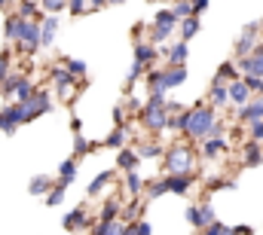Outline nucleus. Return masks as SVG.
Returning a JSON list of instances; mask_svg holds the SVG:
<instances>
[{
    "label": "nucleus",
    "instance_id": "4be33fe9",
    "mask_svg": "<svg viewBox=\"0 0 263 235\" xmlns=\"http://www.w3.org/2000/svg\"><path fill=\"white\" fill-rule=\"evenodd\" d=\"M18 15H22V18H28V22H31V18H34V22H40V18H43V15H40V6H37V3H31V0H22Z\"/></svg>",
    "mask_w": 263,
    "mask_h": 235
},
{
    "label": "nucleus",
    "instance_id": "f3484780",
    "mask_svg": "<svg viewBox=\"0 0 263 235\" xmlns=\"http://www.w3.org/2000/svg\"><path fill=\"white\" fill-rule=\"evenodd\" d=\"M184 80H187V67H168L165 70V86L168 89H178Z\"/></svg>",
    "mask_w": 263,
    "mask_h": 235
},
{
    "label": "nucleus",
    "instance_id": "7ed1b4c3",
    "mask_svg": "<svg viewBox=\"0 0 263 235\" xmlns=\"http://www.w3.org/2000/svg\"><path fill=\"white\" fill-rule=\"evenodd\" d=\"M18 43H22V49H25L28 55H31V52H37V49L43 46V28H40L37 22H25Z\"/></svg>",
    "mask_w": 263,
    "mask_h": 235
},
{
    "label": "nucleus",
    "instance_id": "a211bd4d",
    "mask_svg": "<svg viewBox=\"0 0 263 235\" xmlns=\"http://www.w3.org/2000/svg\"><path fill=\"white\" fill-rule=\"evenodd\" d=\"M168 61H172V67H184V61H187V43L184 40L168 49Z\"/></svg>",
    "mask_w": 263,
    "mask_h": 235
},
{
    "label": "nucleus",
    "instance_id": "864d4df0",
    "mask_svg": "<svg viewBox=\"0 0 263 235\" xmlns=\"http://www.w3.org/2000/svg\"><path fill=\"white\" fill-rule=\"evenodd\" d=\"M6 3H9V0H0V6H6Z\"/></svg>",
    "mask_w": 263,
    "mask_h": 235
},
{
    "label": "nucleus",
    "instance_id": "2eb2a0df",
    "mask_svg": "<svg viewBox=\"0 0 263 235\" xmlns=\"http://www.w3.org/2000/svg\"><path fill=\"white\" fill-rule=\"evenodd\" d=\"M25 22H28V18H22V15H12V18H6V28H3V31H6V37H9V40H18V37H22V28H25Z\"/></svg>",
    "mask_w": 263,
    "mask_h": 235
},
{
    "label": "nucleus",
    "instance_id": "6e6d98bb",
    "mask_svg": "<svg viewBox=\"0 0 263 235\" xmlns=\"http://www.w3.org/2000/svg\"><path fill=\"white\" fill-rule=\"evenodd\" d=\"M0 128H3V113H0Z\"/></svg>",
    "mask_w": 263,
    "mask_h": 235
},
{
    "label": "nucleus",
    "instance_id": "c03bdc74",
    "mask_svg": "<svg viewBox=\"0 0 263 235\" xmlns=\"http://www.w3.org/2000/svg\"><path fill=\"white\" fill-rule=\"evenodd\" d=\"M251 141H257V144L263 141V119L260 122H251Z\"/></svg>",
    "mask_w": 263,
    "mask_h": 235
},
{
    "label": "nucleus",
    "instance_id": "b1692460",
    "mask_svg": "<svg viewBox=\"0 0 263 235\" xmlns=\"http://www.w3.org/2000/svg\"><path fill=\"white\" fill-rule=\"evenodd\" d=\"M117 214H120V202H117V199H110V202L101 208V223H114V220H117Z\"/></svg>",
    "mask_w": 263,
    "mask_h": 235
},
{
    "label": "nucleus",
    "instance_id": "3c124183",
    "mask_svg": "<svg viewBox=\"0 0 263 235\" xmlns=\"http://www.w3.org/2000/svg\"><path fill=\"white\" fill-rule=\"evenodd\" d=\"M236 235H251V226H236Z\"/></svg>",
    "mask_w": 263,
    "mask_h": 235
},
{
    "label": "nucleus",
    "instance_id": "9b49d317",
    "mask_svg": "<svg viewBox=\"0 0 263 235\" xmlns=\"http://www.w3.org/2000/svg\"><path fill=\"white\" fill-rule=\"evenodd\" d=\"M147 86H150V95H153V92H168V86H165V70H150V73H147Z\"/></svg>",
    "mask_w": 263,
    "mask_h": 235
},
{
    "label": "nucleus",
    "instance_id": "8fccbe9b",
    "mask_svg": "<svg viewBox=\"0 0 263 235\" xmlns=\"http://www.w3.org/2000/svg\"><path fill=\"white\" fill-rule=\"evenodd\" d=\"M135 235H150V223H135Z\"/></svg>",
    "mask_w": 263,
    "mask_h": 235
},
{
    "label": "nucleus",
    "instance_id": "412c9836",
    "mask_svg": "<svg viewBox=\"0 0 263 235\" xmlns=\"http://www.w3.org/2000/svg\"><path fill=\"white\" fill-rule=\"evenodd\" d=\"M175 22H178L175 9H159V12L153 15V25H159V28H175Z\"/></svg>",
    "mask_w": 263,
    "mask_h": 235
},
{
    "label": "nucleus",
    "instance_id": "de8ad7c7",
    "mask_svg": "<svg viewBox=\"0 0 263 235\" xmlns=\"http://www.w3.org/2000/svg\"><path fill=\"white\" fill-rule=\"evenodd\" d=\"M67 9H70L73 15H80V12L86 9V0H70V6H67Z\"/></svg>",
    "mask_w": 263,
    "mask_h": 235
},
{
    "label": "nucleus",
    "instance_id": "58836bf2",
    "mask_svg": "<svg viewBox=\"0 0 263 235\" xmlns=\"http://www.w3.org/2000/svg\"><path fill=\"white\" fill-rule=\"evenodd\" d=\"M141 70H144V64H141V61H135V64H132V70L126 73V83H129V86L138 80V76H141Z\"/></svg>",
    "mask_w": 263,
    "mask_h": 235
},
{
    "label": "nucleus",
    "instance_id": "4468645a",
    "mask_svg": "<svg viewBox=\"0 0 263 235\" xmlns=\"http://www.w3.org/2000/svg\"><path fill=\"white\" fill-rule=\"evenodd\" d=\"M120 168H126V171H135L138 168V162H141V153L138 150H120Z\"/></svg>",
    "mask_w": 263,
    "mask_h": 235
},
{
    "label": "nucleus",
    "instance_id": "79ce46f5",
    "mask_svg": "<svg viewBox=\"0 0 263 235\" xmlns=\"http://www.w3.org/2000/svg\"><path fill=\"white\" fill-rule=\"evenodd\" d=\"M9 80V55H0V83Z\"/></svg>",
    "mask_w": 263,
    "mask_h": 235
},
{
    "label": "nucleus",
    "instance_id": "9d476101",
    "mask_svg": "<svg viewBox=\"0 0 263 235\" xmlns=\"http://www.w3.org/2000/svg\"><path fill=\"white\" fill-rule=\"evenodd\" d=\"M52 80H55L59 92H62V95H67V89H70V83H73V73H70L67 67H55V70H52Z\"/></svg>",
    "mask_w": 263,
    "mask_h": 235
},
{
    "label": "nucleus",
    "instance_id": "e433bc0d",
    "mask_svg": "<svg viewBox=\"0 0 263 235\" xmlns=\"http://www.w3.org/2000/svg\"><path fill=\"white\" fill-rule=\"evenodd\" d=\"M126 144V128H117L110 138H107V147H123Z\"/></svg>",
    "mask_w": 263,
    "mask_h": 235
},
{
    "label": "nucleus",
    "instance_id": "f257e3e1",
    "mask_svg": "<svg viewBox=\"0 0 263 235\" xmlns=\"http://www.w3.org/2000/svg\"><path fill=\"white\" fill-rule=\"evenodd\" d=\"M214 110H208V107H196V110H190V125H187V134L190 138H202V141H208L211 138V131H214Z\"/></svg>",
    "mask_w": 263,
    "mask_h": 235
},
{
    "label": "nucleus",
    "instance_id": "5701e85b",
    "mask_svg": "<svg viewBox=\"0 0 263 235\" xmlns=\"http://www.w3.org/2000/svg\"><path fill=\"white\" fill-rule=\"evenodd\" d=\"M196 31H199V18H196V15H190V18H184V22H181V40H184V43H187Z\"/></svg>",
    "mask_w": 263,
    "mask_h": 235
},
{
    "label": "nucleus",
    "instance_id": "a19ab883",
    "mask_svg": "<svg viewBox=\"0 0 263 235\" xmlns=\"http://www.w3.org/2000/svg\"><path fill=\"white\" fill-rule=\"evenodd\" d=\"M202 223H205V229H208L211 223H217V217H214V211H211V205H205V208H202Z\"/></svg>",
    "mask_w": 263,
    "mask_h": 235
},
{
    "label": "nucleus",
    "instance_id": "20e7f679",
    "mask_svg": "<svg viewBox=\"0 0 263 235\" xmlns=\"http://www.w3.org/2000/svg\"><path fill=\"white\" fill-rule=\"evenodd\" d=\"M239 70H245L248 76H260L263 80V46H257L251 55L239 58Z\"/></svg>",
    "mask_w": 263,
    "mask_h": 235
},
{
    "label": "nucleus",
    "instance_id": "13d9d810",
    "mask_svg": "<svg viewBox=\"0 0 263 235\" xmlns=\"http://www.w3.org/2000/svg\"><path fill=\"white\" fill-rule=\"evenodd\" d=\"M9 3H15V0H9Z\"/></svg>",
    "mask_w": 263,
    "mask_h": 235
},
{
    "label": "nucleus",
    "instance_id": "ddd939ff",
    "mask_svg": "<svg viewBox=\"0 0 263 235\" xmlns=\"http://www.w3.org/2000/svg\"><path fill=\"white\" fill-rule=\"evenodd\" d=\"M202 150H205V156L211 159V156H217V153L230 150V141H223V138H208V141L202 144Z\"/></svg>",
    "mask_w": 263,
    "mask_h": 235
},
{
    "label": "nucleus",
    "instance_id": "cd10ccee",
    "mask_svg": "<svg viewBox=\"0 0 263 235\" xmlns=\"http://www.w3.org/2000/svg\"><path fill=\"white\" fill-rule=\"evenodd\" d=\"M28 189H31V192H37V195H40V192H52V189H55V186H52V183H49V177H34V180H31V186H28Z\"/></svg>",
    "mask_w": 263,
    "mask_h": 235
},
{
    "label": "nucleus",
    "instance_id": "6e6552de",
    "mask_svg": "<svg viewBox=\"0 0 263 235\" xmlns=\"http://www.w3.org/2000/svg\"><path fill=\"white\" fill-rule=\"evenodd\" d=\"M89 226V217H86V211L83 208H77V211H70L65 217V229L67 232H73V229H86Z\"/></svg>",
    "mask_w": 263,
    "mask_h": 235
},
{
    "label": "nucleus",
    "instance_id": "f704fd0d",
    "mask_svg": "<svg viewBox=\"0 0 263 235\" xmlns=\"http://www.w3.org/2000/svg\"><path fill=\"white\" fill-rule=\"evenodd\" d=\"M165 192H172V189H168V180H159V183H153V186L147 189L150 199H159V195H165Z\"/></svg>",
    "mask_w": 263,
    "mask_h": 235
},
{
    "label": "nucleus",
    "instance_id": "dca6fc26",
    "mask_svg": "<svg viewBox=\"0 0 263 235\" xmlns=\"http://www.w3.org/2000/svg\"><path fill=\"white\" fill-rule=\"evenodd\" d=\"M43 46H52V40H55V31H59V18L55 15H49V18H43Z\"/></svg>",
    "mask_w": 263,
    "mask_h": 235
},
{
    "label": "nucleus",
    "instance_id": "473e14b6",
    "mask_svg": "<svg viewBox=\"0 0 263 235\" xmlns=\"http://www.w3.org/2000/svg\"><path fill=\"white\" fill-rule=\"evenodd\" d=\"M126 189H129L132 195H138V192L144 189V180L135 174V171H129V174H126Z\"/></svg>",
    "mask_w": 263,
    "mask_h": 235
},
{
    "label": "nucleus",
    "instance_id": "09e8293b",
    "mask_svg": "<svg viewBox=\"0 0 263 235\" xmlns=\"http://www.w3.org/2000/svg\"><path fill=\"white\" fill-rule=\"evenodd\" d=\"M205 9H208V0H196V3H193V15L205 12Z\"/></svg>",
    "mask_w": 263,
    "mask_h": 235
},
{
    "label": "nucleus",
    "instance_id": "4c0bfd02",
    "mask_svg": "<svg viewBox=\"0 0 263 235\" xmlns=\"http://www.w3.org/2000/svg\"><path fill=\"white\" fill-rule=\"evenodd\" d=\"M205 235H233V229L223 226V223H211V226L205 229Z\"/></svg>",
    "mask_w": 263,
    "mask_h": 235
},
{
    "label": "nucleus",
    "instance_id": "a18cd8bd",
    "mask_svg": "<svg viewBox=\"0 0 263 235\" xmlns=\"http://www.w3.org/2000/svg\"><path fill=\"white\" fill-rule=\"evenodd\" d=\"M73 150H77V153H86V150H89V141H86L83 134H77V138H73Z\"/></svg>",
    "mask_w": 263,
    "mask_h": 235
},
{
    "label": "nucleus",
    "instance_id": "603ef678",
    "mask_svg": "<svg viewBox=\"0 0 263 235\" xmlns=\"http://www.w3.org/2000/svg\"><path fill=\"white\" fill-rule=\"evenodd\" d=\"M92 3H95V6H104V3H107V0H92Z\"/></svg>",
    "mask_w": 263,
    "mask_h": 235
},
{
    "label": "nucleus",
    "instance_id": "5fc2aeb1",
    "mask_svg": "<svg viewBox=\"0 0 263 235\" xmlns=\"http://www.w3.org/2000/svg\"><path fill=\"white\" fill-rule=\"evenodd\" d=\"M181 3H196V0H181Z\"/></svg>",
    "mask_w": 263,
    "mask_h": 235
},
{
    "label": "nucleus",
    "instance_id": "4d7b16f0",
    "mask_svg": "<svg viewBox=\"0 0 263 235\" xmlns=\"http://www.w3.org/2000/svg\"><path fill=\"white\" fill-rule=\"evenodd\" d=\"M110 3H123V0H110Z\"/></svg>",
    "mask_w": 263,
    "mask_h": 235
},
{
    "label": "nucleus",
    "instance_id": "f03ea898",
    "mask_svg": "<svg viewBox=\"0 0 263 235\" xmlns=\"http://www.w3.org/2000/svg\"><path fill=\"white\" fill-rule=\"evenodd\" d=\"M165 168H168V174H190V168H193L190 150H187V147L168 150V153H165Z\"/></svg>",
    "mask_w": 263,
    "mask_h": 235
},
{
    "label": "nucleus",
    "instance_id": "2f4dec72",
    "mask_svg": "<svg viewBox=\"0 0 263 235\" xmlns=\"http://www.w3.org/2000/svg\"><path fill=\"white\" fill-rule=\"evenodd\" d=\"M187 220H190V226H196V229H205V223H202V205H193V208H187Z\"/></svg>",
    "mask_w": 263,
    "mask_h": 235
},
{
    "label": "nucleus",
    "instance_id": "f8f14e48",
    "mask_svg": "<svg viewBox=\"0 0 263 235\" xmlns=\"http://www.w3.org/2000/svg\"><path fill=\"white\" fill-rule=\"evenodd\" d=\"M230 101V86L227 83H220V80H214V86H211V104H227Z\"/></svg>",
    "mask_w": 263,
    "mask_h": 235
},
{
    "label": "nucleus",
    "instance_id": "c756f323",
    "mask_svg": "<svg viewBox=\"0 0 263 235\" xmlns=\"http://www.w3.org/2000/svg\"><path fill=\"white\" fill-rule=\"evenodd\" d=\"M65 189H67V183H65V180H59V183H55V189L46 195V205H62V199H65Z\"/></svg>",
    "mask_w": 263,
    "mask_h": 235
},
{
    "label": "nucleus",
    "instance_id": "c85d7f7f",
    "mask_svg": "<svg viewBox=\"0 0 263 235\" xmlns=\"http://www.w3.org/2000/svg\"><path fill=\"white\" fill-rule=\"evenodd\" d=\"M73 174H77V162H73V159H65V162H62V168H59V180L70 183Z\"/></svg>",
    "mask_w": 263,
    "mask_h": 235
},
{
    "label": "nucleus",
    "instance_id": "6ab92c4d",
    "mask_svg": "<svg viewBox=\"0 0 263 235\" xmlns=\"http://www.w3.org/2000/svg\"><path fill=\"white\" fill-rule=\"evenodd\" d=\"M165 180H168V189H172V192H187L190 183H193L190 174H172V177H165Z\"/></svg>",
    "mask_w": 263,
    "mask_h": 235
},
{
    "label": "nucleus",
    "instance_id": "1a4fd4ad",
    "mask_svg": "<svg viewBox=\"0 0 263 235\" xmlns=\"http://www.w3.org/2000/svg\"><path fill=\"white\" fill-rule=\"evenodd\" d=\"M28 104H31V116H40V113H49V110H52V101H49L46 92H37Z\"/></svg>",
    "mask_w": 263,
    "mask_h": 235
},
{
    "label": "nucleus",
    "instance_id": "39448f33",
    "mask_svg": "<svg viewBox=\"0 0 263 235\" xmlns=\"http://www.w3.org/2000/svg\"><path fill=\"white\" fill-rule=\"evenodd\" d=\"M254 34H257V25H248V28H245V37L236 43V52H239L242 58H245V55H251V52L257 49V40H254Z\"/></svg>",
    "mask_w": 263,
    "mask_h": 235
},
{
    "label": "nucleus",
    "instance_id": "37998d69",
    "mask_svg": "<svg viewBox=\"0 0 263 235\" xmlns=\"http://www.w3.org/2000/svg\"><path fill=\"white\" fill-rule=\"evenodd\" d=\"M168 34H172V28H159V25H153V40H156V43H162Z\"/></svg>",
    "mask_w": 263,
    "mask_h": 235
},
{
    "label": "nucleus",
    "instance_id": "c9c22d12",
    "mask_svg": "<svg viewBox=\"0 0 263 235\" xmlns=\"http://www.w3.org/2000/svg\"><path fill=\"white\" fill-rule=\"evenodd\" d=\"M138 153H141V159H150V156H162V147L159 144H144Z\"/></svg>",
    "mask_w": 263,
    "mask_h": 235
},
{
    "label": "nucleus",
    "instance_id": "7c9ffc66",
    "mask_svg": "<svg viewBox=\"0 0 263 235\" xmlns=\"http://www.w3.org/2000/svg\"><path fill=\"white\" fill-rule=\"evenodd\" d=\"M236 73H239V64H220V70H217V80H220V83H223V80L236 83Z\"/></svg>",
    "mask_w": 263,
    "mask_h": 235
},
{
    "label": "nucleus",
    "instance_id": "0eeeda50",
    "mask_svg": "<svg viewBox=\"0 0 263 235\" xmlns=\"http://www.w3.org/2000/svg\"><path fill=\"white\" fill-rule=\"evenodd\" d=\"M248 98H251V89L245 86V80H236V83H230V101H233V104L245 107V104H248Z\"/></svg>",
    "mask_w": 263,
    "mask_h": 235
},
{
    "label": "nucleus",
    "instance_id": "bb28decb",
    "mask_svg": "<svg viewBox=\"0 0 263 235\" xmlns=\"http://www.w3.org/2000/svg\"><path fill=\"white\" fill-rule=\"evenodd\" d=\"M135 58L141 61V64H147V61L156 58V49H153V46H144V43H138V46H135Z\"/></svg>",
    "mask_w": 263,
    "mask_h": 235
},
{
    "label": "nucleus",
    "instance_id": "a878e982",
    "mask_svg": "<svg viewBox=\"0 0 263 235\" xmlns=\"http://www.w3.org/2000/svg\"><path fill=\"white\" fill-rule=\"evenodd\" d=\"M15 95H18V101H31L37 92H34L31 80H25V76H22V80H18V89H15Z\"/></svg>",
    "mask_w": 263,
    "mask_h": 235
},
{
    "label": "nucleus",
    "instance_id": "49530a36",
    "mask_svg": "<svg viewBox=\"0 0 263 235\" xmlns=\"http://www.w3.org/2000/svg\"><path fill=\"white\" fill-rule=\"evenodd\" d=\"M62 6H65V0H43V9L46 12H59Z\"/></svg>",
    "mask_w": 263,
    "mask_h": 235
},
{
    "label": "nucleus",
    "instance_id": "72a5a7b5",
    "mask_svg": "<svg viewBox=\"0 0 263 235\" xmlns=\"http://www.w3.org/2000/svg\"><path fill=\"white\" fill-rule=\"evenodd\" d=\"M65 67L73 76H83L86 73V61H80V58H65Z\"/></svg>",
    "mask_w": 263,
    "mask_h": 235
},
{
    "label": "nucleus",
    "instance_id": "ea45409f",
    "mask_svg": "<svg viewBox=\"0 0 263 235\" xmlns=\"http://www.w3.org/2000/svg\"><path fill=\"white\" fill-rule=\"evenodd\" d=\"M245 86H248L251 92H260L263 95V80L260 76H245Z\"/></svg>",
    "mask_w": 263,
    "mask_h": 235
},
{
    "label": "nucleus",
    "instance_id": "aec40b11",
    "mask_svg": "<svg viewBox=\"0 0 263 235\" xmlns=\"http://www.w3.org/2000/svg\"><path fill=\"white\" fill-rule=\"evenodd\" d=\"M260 162H263L260 144H257V141H251V144H245V165H260Z\"/></svg>",
    "mask_w": 263,
    "mask_h": 235
},
{
    "label": "nucleus",
    "instance_id": "423d86ee",
    "mask_svg": "<svg viewBox=\"0 0 263 235\" xmlns=\"http://www.w3.org/2000/svg\"><path fill=\"white\" fill-rule=\"evenodd\" d=\"M239 119H245V122H260L263 119V98H254V101H248L245 107H239Z\"/></svg>",
    "mask_w": 263,
    "mask_h": 235
},
{
    "label": "nucleus",
    "instance_id": "393cba45",
    "mask_svg": "<svg viewBox=\"0 0 263 235\" xmlns=\"http://www.w3.org/2000/svg\"><path fill=\"white\" fill-rule=\"evenodd\" d=\"M110 180H114V171H101V174H98L95 180H92V183H89V192H92V195H95V192H101V189H104Z\"/></svg>",
    "mask_w": 263,
    "mask_h": 235
}]
</instances>
